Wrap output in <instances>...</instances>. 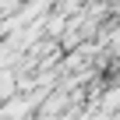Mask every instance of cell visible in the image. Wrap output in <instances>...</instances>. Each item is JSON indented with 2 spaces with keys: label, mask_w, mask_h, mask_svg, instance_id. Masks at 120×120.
Here are the masks:
<instances>
[{
  "label": "cell",
  "mask_w": 120,
  "mask_h": 120,
  "mask_svg": "<svg viewBox=\"0 0 120 120\" xmlns=\"http://www.w3.org/2000/svg\"><path fill=\"white\" fill-rule=\"evenodd\" d=\"M21 92V81H18V67L11 64V67H0V102L4 99H11V95H18Z\"/></svg>",
  "instance_id": "6da1fadb"
},
{
  "label": "cell",
  "mask_w": 120,
  "mask_h": 120,
  "mask_svg": "<svg viewBox=\"0 0 120 120\" xmlns=\"http://www.w3.org/2000/svg\"><path fill=\"white\" fill-rule=\"evenodd\" d=\"M99 106H102L106 113H120V78L106 85V92H102V99H99Z\"/></svg>",
  "instance_id": "7a4b0ae2"
}]
</instances>
